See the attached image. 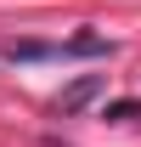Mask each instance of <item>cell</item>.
Instances as JSON below:
<instances>
[{"instance_id": "3957f363", "label": "cell", "mask_w": 141, "mask_h": 147, "mask_svg": "<svg viewBox=\"0 0 141 147\" xmlns=\"http://www.w3.org/2000/svg\"><path fill=\"white\" fill-rule=\"evenodd\" d=\"M107 51H113V45H107L102 34H79V40L62 45V57H107Z\"/></svg>"}, {"instance_id": "7a4b0ae2", "label": "cell", "mask_w": 141, "mask_h": 147, "mask_svg": "<svg viewBox=\"0 0 141 147\" xmlns=\"http://www.w3.org/2000/svg\"><path fill=\"white\" fill-rule=\"evenodd\" d=\"M6 62H51L62 57V45H45V40H11V45H0Z\"/></svg>"}, {"instance_id": "277c9868", "label": "cell", "mask_w": 141, "mask_h": 147, "mask_svg": "<svg viewBox=\"0 0 141 147\" xmlns=\"http://www.w3.org/2000/svg\"><path fill=\"white\" fill-rule=\"evenodd\" d=\"M141 113V102H113V108H107V119H136Z\"/></svg>"}, {"instance_id": "6da1fadb", "label": "cell", "mask_w": 141, "mask_h": 147, "mask_svg": "<svg viewBox=\"0 0 141 147\" xmlns=\"http://www.w3.org/2000/svg\"><path fill=\"white\" fill-rule=\"evenodd\" d=\"M102 91H107V74H79L73 85H62V96H56V113H62V119H73V113H85Z\"/></svg>"}]
</instances>
